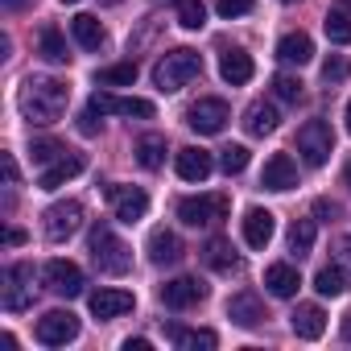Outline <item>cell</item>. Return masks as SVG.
<instances>
[{
	"instance_id": "6da1fadb",
	"label": "cell",
	"mask_w": 351,
	"mask_h": 351,
	"mask_svg": "<svg viewBox=\"0 0 351 351\" xmlns=\"http://www.w3.org/2000/svg\"><path fill=\"white\" fill-rule=\"evenodd\" d=\"M71 104V87L62 79H50V75H34L21 83V112L29 124H54L62 120Z\"/></svg>"
},
{
	"instance_id": "7a4b0ae2",
	"label": "cell",
	"mask_w": 351,
	"mask_h": 351,
	"mask_svg": "<svg viewBox=\"0 0 351 351\" xmlns=\"http://www.w3.org/2000/svg\"><path fill=\"white\" fill-rule=\"evenodd\" d=\"M87 252H91L95 269L108 273V277H124V273L132 269V248H128L108 223H95V228H91V236H87Z\"/></svg>"
},
{
	"instance_id": "3957f363",
	"label": "cell",
	"mask_w": 351,
	"mask_h": 351,
	"mask_svg": "<svg viewBox=\"0 0 351 351\" xmlns=\"http://www.w3.org/2000/svg\"><path fill=\"white\" fill-rule=\"evenodd\" d=\"M203 75V58L195 54V50H186V46H178V50H169L157 66H153V83H157V91H165V95H173V91H182L191 79H199Z\"/></svg>"
},
{
	"instance_id": "277c9868",
	"label": "cell",
	"mask_w": 351,
	"mask_h": 351,
	"mask_svg": "<svg viewBox=\"0 0 351 351\" xmlns=\"http://www.w3.org/2000/svg\"><path fill=\"white\" fill-rule=\"evenodd\" d=\"M298 153L306 165H326L330 153H335V132L326 120H306L298 128Z\"/></svg>"
},
{
	"instance_id": "5b68a950",
	"label": "cell",
	"mask_w": 351,
	"mask_h": 351,
	"mask_svg": "<svg viewBox=\"0 0 351 351\" xmlns=\"http://www.w3.org/2000/svg\"><path fill=\"white\" fill-rule=\"evenodd\" d=\"M228 211H232L228 195H199V199H182L178 203V219L186 228H211V223L228 219Z\"/></svg>"
},
{
	"instance_id": "8992f818",
	"label": "cell",
	"mask_w": 351,
	"mask_h": 351,
	"mask_svg": "<svg viewBox=\"0 0 351 351\" xmlns=\"http://www.w3.org/2000/svg\"><path fill=\"white\" fill-rule=\"evenodd\" d=\"M42 228H46V240H50V244H62V240H71V236L83 228V203H75V199H66V203H54V207L42 215Z\"/></svg>"
},
{
	"instance_id": "52a82bcc",
	"label": "cell",
	"mask_w": 351,
	"mask_h": 351,
	"mask_svg": "<svg viewBox=\"0 0 351 351\" xmlns=\"http://www.w3.org/2000/svg\"><path fill=\"white\" fill-rule=\"evenodd\" d=\"M34 335H38L42 347H66L71 339H79V318L71 310H50V314L38 318V330Z\"/></svg>"
},
{
	"instance_id": "ba28073f",
	"label": "cell",
	"mask_w": 351,
	"mask_h": 351,
	"mask_svg": "<svg viewBox=\"0 0 351 351\" xmlns=\"http://www.w3.org/2000/svg\"><path fill=\"white\" fill-rule=\"evenodd\" d=\"M34 265H9L5 269V310L21 314L34 306Z\"/></svg>"
},
{
	"instance_id": "9c48e42d",
	"label": "cell",
	"mask_w": 351,
	"mask_h": 351,
	"mask_svg": "<svg viewBox=\"0 0 351 351\" xmlns=\"http://www.w3.org/2000/svg\"><path fill=\"white\" fill-rule=\"evenodd\" d=\"M228 120H232V112H228L223 99H199V104H191V112H186V124H191L199 136H215V132H223Z\"/></svg>"
},
{
	"instance_id": "30bf717a",
	"label": "cell",
	"mask_w": 351,
	"mask_h": 351,
	"mask_svg": "<svg viewBox=\"0 0 351 351\" xmlns=\"http://www.w3.org/2000/svg\"><path fill=\"white\" fill-rule=\"evenodd\" d=\"M42 281H46V289L58 293V298H79V293H83V269H79L75 261H50V265L42 269Z\"/></svg>"
},
{
	"instance_id": "8fae6325",
	"label": "cell",
	"mask_w": 351,
	"mask_h": 351,
	"mask_svg": "<svg viewBox=\"0 0 351 351\" xmlns=\"http://www.w3.org/2000/svg\"><path fill=\"white\" fill-rule=\"evenodd\" d=\"M203 298H207V285H203L199 277H173V281L161 285V302H165L169 310H191V306H199Z\"/></svg>"
},
{
	"instance_id": "7c38bea8",
	"label": "cell",
	"mask_w": 351,
	"mask_h": 351,
	"mask_svg": "<svg viewBox=\"0 0 351 351\" xmlns=\"http://www.w3.org/2000/svg\"><path fill=\"white\" fill-rule=\"evenodd\" d=\"M83 169H87V157H83V153H71V149H66V153H62L58 161H50V165L42 169L38 186H42V191H58V186H66L71 178H79Z\"/></svg>"
},
{
	"instance_id": "4fadbf2b",
	"label": "cell",
	"mask_w": 351,
	"mask_h": 351,
	"mask_svg": "<svg viewBox=\"0 0 351 351\" xmlns=\"http://www.w3.org/2000/svg\"><path fill=\"white\" fill-rule=\"evenodd\" d=\"M261 186H265V191H277V195H285V191H293V186H298V165H293V157H289V153H273V157L265 161Z\"/></svg>"
},
{
	"instance_id": "5bb4252c",
	"label": "cell",
	"mask_w": 351,
	"mask_h": 351,
	"mask_svg": "<svg viewBox=\"0 0 351 351\" xmlns=\"http://www.w3.org/2000/svg\"><path fill=\"white\" fill-rule=\"evenodd\" d=\"M108 199H112L120 223H136V219H145V211H149V195H145L141 186H112Z\"/></svg>"
},
{
	"instance_id": "9a60e30c",
	"label": "cell",
	"mask_w": 351,
	"mask_h": 351,
	"mask_svg": "<svg viewBox=\"0 0 351 351\" xmlns=\"http://www.w3.org/2000/svg\"><path fill=\"white\" fill-rule=\"evenodd\" d=\"M91 108L95 112H116V116H136V120H153V104L149 99H128V95H108V91H95L91 95Z\"/></svg>"
},
{
	"instance_id": "2e32d148",
	"label": "cell",
	"mask_w": 351,
	"mask_h": 351,
	"mask_svg": "<svg viewBox=\"0 0 351 351\" xmlns=\"http://www.w3.org/2000/svg\"><path fill=\"white\" fill-rule=\"evenodd\" d=\"M240 228H244V244H248V248H269V240H273V232H277V219H273V211H265V207H248L244 219H240Z\"/></svg>"
},
{
	"instance_id": "e0dca14e",
	"label": "cell",
	"mask_w": 351,
	"mask_h": 351,
	"mask_svg": "<svg viewBox=\"0 0 351 351\" xmlns=\"http://www.w3.org/2000/svg\"><path fill=\"white\" fill-rule=\"evenodd\" d=\"M211 169H215V157L207 153V149H182L178 153V178L182 182H207L211 178Z\"/></svg>"
},
{
	"instance_id": "ac0fdd59",
	"label": "cell",
	"mask_w": 351,
	"mask_h": 351,
	"mask_svg": "<svg viewBox=\"0 0 351 351\" xmlns=\"http://www.w3.org/2000/svg\"><path fill=\"white\" fill-rule=\"evenodd\" d=\"M182 256H186V248H182L178 232L157 228V232L149 236V261H153V265H178Z\"/></svg>"
},
{
	"instance_id": "d6986e66",
	"label": "cell",
	"mask_w": 351,
	"mask_h": 351,
	"mask_svg": "<svg viewBox=\"0 0 351 351\" xmlns=\"http://www.w3.org/2000/svg\"><path fill=\"white\" fill-rule=\"evenodd\" d=\"M136 302H132V293L128 289H95L91 293V314L95 318H120V314H128Z\"/></svg>"
},
{
	"instance_id": "ffe728a7",
	"label": "cell",
	"mask_w": 351,
	"mask_h": 351,
	"mask_svg": "<svg viewBox=\"0 0 351 351\" xmlns=\"http://www.w3.org/2000/svg\"><path fill=\"white\" fill-rule=\"evenodd\" d=\"M289 326H293L298 339H322V330H326V314H322V306L306 302V306H298V310L289 314Z\"/></svg>"
},
{
	"instance_id": "44dd1931",
	"label": "cell",
	"mask_w": 351,
	"mask_h": 351,
	"mask_svg": "<svg viewBox=\"0 0 351 351\" xmlns=\"http://www.w3.org/2000/svg\"><path fill=\"white\" fill-rule=\"evenodd\" d=\"M252 54H244V50H223L219 54V75H223V83H232V87H244L248 79H252Z\"/></svg>"
},
{
	"instance_id": "7402d4cb",
	"label": "cell",
	"mask_w": 351,
	"mask_h": 351,
	"mask_svg": "<svg viewBox=\"0 0 351 351\" xmlns=\"http://www.w3.org/2000/svg\"><path fill=\"white\" fill-rule=\"evenodd\" d=\"M228 318L236 322V326H261L265 322V306H261V298L256 293H236L232 302H228Z\"/></svg>"
},
{
	"instance_id": "603a6c76",
	"label": "cell",
	"mask_w": 351,
	"mask_h": 351,
	"mask_svg": "<svg viewBox=\"0 0 351 351\" xmlns=\"http://www.w3.org/2000/svg\"><path fill=\"white\" fill-rule=\"evenodd\" d=\"M277 124H281V116H277L273 104H265V99H252V104H248L244 128H248L252 136H269V132H277Z\"/></svg>"
},
{
	"instance_id": "cb8c5ba5",
	"label": "cell",
	"mask_w": 351,
	"mask_h": 351,
	"mask_svg": "<svg viewBox=\"0 0 351 351\" xmlns=\"http://www.w3.org/2000/svg\"><path fill=\"white\" fill-rule=\"evenodd\" d=\"M265 289H269L273 298H293V293L302 289V277H298L293 265H269V269H265Z\"/></svg>"
},
{
	"instance_id": "d4e9b609",
	"label": "cell",
	"mask_w": 351,
	"mask_h": 351,
	"mask_svg": "<svg viewBox=\"0 0 351 351\" xmlns=\"http://www.w3.org/2000/svg\"><path fill=\"white\" fill-rule=\"evenodd\" d=\"M277 58H281L285 66H306V62L314 58V42H310L306 34H285V38L277 42Z\"/></svg>"
},
{
	"instance_id": "484cf974",
	"label": "cell",
	"mask_w": 351,
	"mask_h": 351,
	"mask_svg": "<svg viewBox=\"0 0 351 351\" xmlns=\"http://www.w3.org/2000/svg\"><path fill=\"white\" fill-rule=\"evenodd\" d=\"M203 261H207L215 273H236V269H240V256H236L232 240H223V236L207 240V248H203Z\"/></svg>"
},
{
	"instance_id": "4316f807",
	"label": "cell",
	"mask_w": 351,
	"mask_h": 351,
	"mask_svg": "<svg viewBox=\"0 0 351 351\" xmlns=\"http://www.w3.org/2000/svg\"><path fill=\"white\" fill-rule=\"evenodd\" d=\"M322 29H326V38L335 46H351V13H347V0H335V9L326 13Z\"/></svg>"
},
{
	"instance_id": "83f0119b",
	"label": "cell",
	"mask_w": 351,
	"mask_h": 351,
	"mask_svg": "<svg viewBox=\"0 0 351 351\" xmlns=\"http://www.w3.org/2000/svg\"><path fill=\"white\" fill-rule=\"evenodd\" d=\"M71 34H75V42L83 46V50H99L104 46V25H99V17H91V13H79L75 21H71Z\"/></svg>"
},
{
	"instance_id": "f1b7e54d",
	"label": "cell",
	"mask_w": 351,
	"mask_h": 351,
	"mask_svg": "<svg viewBox=\"0 0 351 351\" xmlns=\"http://www.w3.org/2000/svg\"><path fill=\"white\" fill-rule=\"evenodd\" d=\"M38 54H42L46 62H54V66L71 62V54H66V42H62V34H58L54 25H46V29L38 34Z\"/></svg>"
},
{
	"instance_id": "f546056e",
	"label": "cell",
	"mask_w": 351,
	"mask_h": 351,
	"mask_svg": "<svg viewBox=\"0 0 351 351\" xmlns=\"http://www.w3.org/2000/svg\"><path fill=\"white\" fill-rule=\"evenodd\" d=\"M169 339L178 343V347H186V351H211V347H219V335L215 330H182V326H169Z\"/></svg>"
},
{
	"instance_id": "4dcf8cb0",
	"label": "cell",
	"mask_w": 351,
	"mask_h": 351,
	"mask_svg": "<svg viewBox=\"0 0 351 351\" xmlns=\"http://www.w3.org/2000/svg\"><path fill=\"white\" fill-rule=\"evenodd\" d=\"M136 161H141V169H157L165 161V136H157V132L141 136L136 141Z\"/></svg>"
},
{
	"instance_id": "1f68e13d",
	"label": "cell",
	"mask_w": 351,
	"mask_h": 351,
	"mask_svg": "<svg viewBox=\"0 0 351 351\" xmlns=\"http://www.w3.org/2000/svg\"><path fill=\"white\" fill-rule=\"evenodd\" d=\"M347 285H351V281H347V273H343L339 265H330V269H318V277H314V289H318L322 298H339Z\"/></svg>"
},
{
	"instance_id": "d6a6232c",
	"label": "cell",
	"mask_w": 351,
	"mask_h": 351,
	"mask_svg": "<svg viewBox=\"0 0 351 351\" xmlns=\"http://www.w3.org/2000/svg\"><path fill=\"white\" fill-rule=\"evenodd\" d=\"M310 248H314V219H293L289 223V252L306 256Z\"/></svg>"
},
{
	"instance_id": "836d02e7",
	"label": "cell",
	"mask_w": 351,
	"mask_h": 351,
	"mask_svg": "<svg viewBox=\"0 0 351 351\" xmlns=\"http://www.w3.org/2000/svg\"><path fill=\"white\" fill-rule=\"evenodd\" d=\"M136 83V62H116L99 71V87H132Z\"/></svg>"
},
{
	"instance_id": "e575fe53",
	"label": "cell",
	"mask_w": 351,
	"mask_h": 351,
	"mask_svg": "<svg viewBox=\"0 0 351 351\" xmlns=\"http://www.w3.org/2000/svg\"><path fill=\"white\" fill-rule=\"evenodd\" d=\"M178 25L182 29H203L207 25V5L203 0H178Z\"/></svg>"
},
{
	"instance_id": "d590c367",
	"label": "cell",
	"mask_w": 351,
	"mask_h": 351,
	"mask_svg": "<svg viewBox=\"0 0 351 351\" xmlns=\"http://www.w3.org/2000/svg\"><path fill=\"white\" fill-rule=\"evenodd\" d=\"M219 169L228 173V178H232V173H244V169H248V149H244V145H228V149L219 153Z\"/></svg>"
},
{
	"instance_id": "8d00e7d4",
	"label": "cell",
	"mask_w": 351,
	"mask_h": 351,
	"mask_svg": "<svg viewBox=\"0 0 351 351\" xmlns=\"http://www.w3.org/2000/svg\"><path fill=\"white\" fill-rule=\"evenodd\" d=\"M273 95L285 99V104H298L302 99V79L298 75H273Z\"/></svg>"
},
{
	"instance_id": "74e56055",
	"label": "cell",
	"mask_w": 351,
	"mask_h": 351,
	"mask_svg": "<svg viewBox=\"0 0 351 351\" xmlns=\"http://www.w3.org/2000/svg\"><path fill=\"white\" fill-rule=\"evenodd\" d=\"M62 153H66V149H62L58 141H50V136H42V141H34V145H29V157H34L38 165H50V161H58Z\"/></svg>"
},
{
	"instance_id": "f35d334b",
	"label": "cell",
	"mask_w": 351,
	"mask_h": 351,
	"mask_svg": "<svg viewBox=\"0 0 351 351\" xmlns=\"http://www.w3.org/2000/svg\"><path fill=\"white\" fill-rule=\"evenodd\" d=\"M347 75H351V62H347L343 54H330V58L322 62V79H326V83H343Z\"/></svg>"
},
{
	"instance_id": "ab89813d",
	"label": "cell",
	"mask_w": 351,
	"mask_h": 351,
	"mask_svg": "<svg viewBox=\"0 0 351 351\" xmlns=\"http://www.w3.org/2000/svg\"><path fill=\"white\" fill-rule=\"evenodd\" d=\"M252 5H256V0H219L215 9H219V17H228V21H232V17H244V13H252Z\"/></svg>"
},
{
	"instance_id": "60d3db41",
	"label": "cell",
	"mask_w": 351,
	"mask_h": 351,
	"mask_svg": "<svg viewBox=\"0 0 351 351\" xmlns=\"http://www.w3.org/2000/svg\"><path fill=\"white\" fill-rule=\"evenodd\" d=\"M335 265L347 273V281H351V240H335Z\"/></svg>"
},
{
	"instance_id": "b9f144b4",
	"label": "cell",
	"mask_w": 351,
	"mask_h": 351,
	"mask_svg": "<svg viewBox=\"0 0 351 351\" xmlns=\"http://www.w3.org/2000/svg\"><path fill=\"white\" fill-rule=\"evenodd\" d=\"M314 215H318V219H335V215H339V203H330V199H314Z\"/></svg>"
},
{
	"instance_id": "7bdbcfd3",
	"label": "cell",
	"mask_w": 351,
	"mask_h": 351,
	"mask_svg": "<svg viewBox=\"0 0 351 351\" xmlns=\"http://www.w3.org/2000/svg\"><path fill=\"white\" fill-rule=\"evenodd\" d=\"M79 132H87V136H95V132H99V124H95V108H87V112L79 116Z\"/></svg>"
},
{
	"instance_id": "ee69618b",
	"label": "cell",
	"mask_w": 351,
	"mask_h": 351,
	"mask_svg": "<svg viewBox=\"0 0 351 351\" xmlns=\"http://www.w3.org/2000/svg\"><path fill=\"white\" fill-rule=\"evenodd\" d=\"M5 244H13V248H17V244H25V232H21V228H9V236H5Z\"/></svg>"
},
{
	"instance_id": "f6af8a7d",
	"label": "cell",
	"mask_w": 351,
	"mask_h": 351,
	"mask_svg": "<svg viewBox=\"0 0 351 351\" xmlns=\"http://www.w3.org/2000/svg\"><path fill=\"white\" fill-rule=\"evenodd\" d=\"M124 351H149V339H128Z\"/></svg>"
},
{
	"instance_id": "bcb514c9",
	"label": "cell",
	"mask_w": 351,
	"mask_h": 351,
	"mask_svg": "<svg viewBox=\"0 0 351 351\" xmlns=\"http://www.w3.org/2000/svg\"><path fill=\"white\" fill-rule=\"evenodd\" d=\"M339 335H343V343H351V314H343V326H339Z\"/></svg>"
},
{
	"instance_id": "7dc6e473",
	"label": "cell",
	"mask_w": 351,
	"mask_h": 351,
	"mask_svg": "<svg viewBox=\"0 0 351 351\" xmlns=\"http://www.w3.org/2000/svg\"><path fill=\"white\" fill-rule=\"evenodd\" d=\"M343 182H347V191H351V161H347V169H343Z\"/></svg>"
},
{
	"instance_id": "c3c4849f",
	"label": "cell",
	"mask_w": 351,
	"mask_h": 351,
	"mask_svg": "<svg viewBox=\"0 0 351 351\" xmlns=\"http://www.w3.org/2000/svg\"><path fill=\"white\" fill-rule=\"evenodd\" d=\"M347 132H351V99H347Z\"/></svg>"
},
{
	"instance_id": "681fc988",
	"label": "cell",
	"mask_w": 351,
	"mask_h": 351,
	"mask_svg": "<svg viewBox=\"0 0 351 351\" xmlns=\"http://www.w3.org/2000/svg\"><path fill=\"white\" fill-rule=\"evenodd\" d=\"M5 5H9V9H17V5H21V0H5Z\"/></svg>"
},
{
	"instance_id": "f907efd6",
	"label": "cell",
	"mask_w": 351,
	"mask_h": 351,
	"mask_svg": "<svg viewBox=\"0 0 351 351\" xmlns=\"http://www.w3.org/2000/svg\"><path fill=\"white\" fill-rule=\"evenodd\" d=\"M62 5H79V0H62Z\"/></svg>"
},
{
	"instance_id": "816d5d0a",
	"label": "cell",
	"mask_w": 351,
	"mask_h": 351,
	"mask_svg": "<svg viewBox=\"0 0 351 351\" xmlns=\"http://www.w3.org/2000/svg\"><path fill=\"white\" fill-rule=\"evenodd\" d=\"M104 5H120V0H104Z\"/></svg>"
},
{
	"instance_id": "f5cc1de1",
	"label": "cell",
	"mask_w": 351,
	"mask_h": 351,
	"mask_svg": "<svg viewBox=\"0 0 351 351\" xmlns=\"http://www.w3.org/2000/svg\"><path fill=\"white\" fill-rule=\"evenodd\" d=\"M285 5H289V0H285Z\"/></svg>"
}]
</instances>
